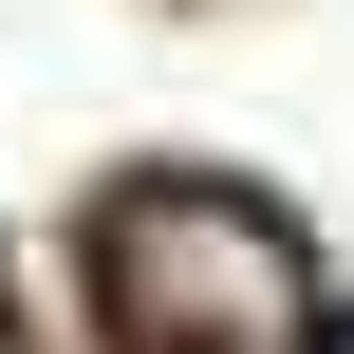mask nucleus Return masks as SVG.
Masks as SVG:
<instances>
[{
	"mask_svg": "<svg viewBox=\"0 0 354 354\" xmlns=\"http://www.w3.org/2000/svg\"><path fill=\"white\" fill-rule=\"evenodd\" d=\"M93 280H112V336L131 354H299L317 336V261L243 187H112Z\"/></svg>",
	"mask_w": 354,
	"mask_h": 354,
	"instance_id": "1",
	"label": "nucleus"
}]
</instances>
